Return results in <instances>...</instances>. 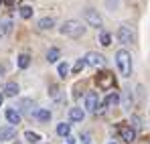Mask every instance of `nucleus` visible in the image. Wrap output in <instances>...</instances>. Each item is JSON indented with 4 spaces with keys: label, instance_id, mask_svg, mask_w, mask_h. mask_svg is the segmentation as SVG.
<instances>
[{
    "label": "nucleus",
    "instance_id": "23",
    "mask_svg": "<svg viewBox=\"0 0 150 144\" xmlns=\"http://www.w3.org/2000/svg\"><path fill=\"white\" fill-rule=\"evenodd\" d=\"M25 138L30 144H37L39 140H41V136H39V134H35V132H25Z\"/></svg>",
    "mask_w": 150,
    "mask_h": 144
},
{
    "label": "nucleus",
    "instance_id": "24",
    "mask_svg": "<svg viewBox=\"0 0 150 144\" xmlns=\"http://www.w3.org/2000/svg\"><path fill=\"white\" fill-rule=\"evenodd\" d=\"M21 16H23V18H30V16H33V8H30V6H23V8H21Z\"/></svg>",
    "mask_w": 150,
    "mask_h": 144
},
{
    "label": "nucleus",
    "instance_id": "13",
    "mask_svg": "<svg viewBox=\"0 0 150 144\" xmlns=\"http://www.w3.org/2000/svg\"><path fill=\"white\" fill-rule=\"evenodd\" d=\"M69 118L73 122H81L85 118V112H83L81 108H71V110H69Z\"/></svg>",
    "mask_w": 150,
    "mask_h": 144
},
{
    "label": "nucleus",
    "instance_id": "17",
    "mask_svg": "<svg viewBox=\"0 0 150 144\" xmlns=\"http://www.w3.org/2000/svg\"><path fill=\"white\" fill-rule=\"evenodd\" d=\"M53 24H55V21L49 18V16H45V18H41V21H39V28H41V31H49Z\"/></svg>",
    "mask_w": 150,
    "mask_h": 144
},
{
    "label": "nucleus",
    "instance_id": "5",
    "mask_svg": "<svg viewBox=\"0 0 150 144\" xmlns=\"http://www.w3.org/2000/svg\"><path fill=\"white\" fill-rule=\"evenodd\" d=\"M118 39H120V43H134V41H136V35H134V31H132L130 26L122 24V26L118 28Z\"/></svg>",
    "mask_w": 150,
    "mask_h": 144
},
{
    "label": "nucleus",
    "instance_id": "26",
    "mask_svg": "<svg viewBox=\"0 0 150 144\" xmlns=\"http://www.w3.org/2000/svg\"><path fill=\"white\" fill-rule=\"evenodd\" d=\"M85 65H87V63H85V59H79V61L73 65V73H79L83 67H85Z\"/></svg>",
    "mask_w": 150,
    "mask_h": 144
},
{
    "label": "nucleus",
    "instance_id": "7",
    "mask_svg": "<svg viewBox=\"0 0 150 144\" xmlns=\"http://www.w3.org/2000/svg\"><path fill=\"white\" fill-rule=\"evenodd\" d=\"M85 108H87L89 112H98L100 99H98V94H96V92H89V94L85 96Z\"/></svg>",
    "mask_w": 150,
    "mask_h": 144
},
{
    "label": "nucleus",
    "instance_id": "22",
    "mask_svg": "<svg viewBox=\"0 0 150 144\" xmlns=\"http://www.w3.org/2000/svg\"><path fill=\"white\" fill-rule=\"evenodd\" d=\"M100 43L103 45V47H110V45H112V35H110V33H101L100 35Z\"/></svg>",
    "mask_w": 150,
    "mask_h": 144
},
{
    "label": "nucleus",
    "instance_id": "30",
    "mask_svg": "<svg viewBox=\"0 0 150 144\" xmlns=\"http://www.w3.org/2000/svg\"><path fill=\"white\" fill-rule=\"evenodd\" d=\"M2 101H4V96H2V94H0V106H2Z\"/></svg>",
    "mask_w": 150,
    "mask_h": 144
},
{
    "label": "nucleus",
    "instance_id": "19",
    "mask_svg": "<svg viewBox=\"0 0 150 144\" xmlns=\"http://www.w3.org/2000/svg\"><path fill=\"white\" fill-rule=\"evenodd\" d=\"M59 55H61V51H59V49H49V53H47V61H49V63H55V61H57V59H59Z\"/></svg>",
    "mask_w": 150,
    "mask_h": 144
},
{
    "label": "nucleus",
    "instance_id": "28",
    "mask_svg": "<svg viewBox=\"0 0 150 144\" xmlns=\"http://www.w3.org/2000/svg\"><path fill=\"white\" fill-rule=\"evenodd\" d=\"M51 96H53V97H59V87H55V85H53V87H51Z\"/></svg>",
    "mask_w": 150,
    "mask_h": 144
},
{
    "label": "nucleus",
    "instance_id": "27",
    "mask_svg": "<svg viewBox=\"0 0 150 144\" xmlns=\"http://www.w3.org/2000/svg\"><path fill=\"white\" fill-rule=\"evenodd\" d=\"M105 4H108V8H110V10H116V6H118V0H108Z\"/></svg>",
    "mask_w": 150,
    "mask_h": 144
},
{
    "label": "nucleus",
    "instance_id": "2",
    "mask_svg": "<svg viewBox=\"0 0 150 144\" xmlns=\"http://www.w3.org/2000/svg\"><path fill=\"white\" fill-rule=\"evenodd\" d=\"M61 33H63L65 37L79 39V37H83L85 26H83L81 23H77V21H67V23H63V26H61Z\"/></svg>",
    "mask_w": 150,
    "mask_h": 144
},
{
    "label": "nucleus",
    "instance_id": "10",
    "mask_svg": "<svg viewBox=\"0 0 150 144\" xmlns=\"http://www.w3.org/2000/svg\"><path fill=\"white\" fill-rule=\"evenodd\" d=\"M14 136H16L14 126H4V128H0V140H12Z\"/></svg>",
    "mask_w": 150,
    "mask_h": 144
},
{
    "label": "nucleus",
    "instance_id": "12",
    "mask_svg": "<svg viewBox=\"0 0 150 144\" xmlns=\"http://www.w3.org/2000/svg\"><path fill=\"white\" fill-rule=\"evenodd\" d=\"M18 94V85L14 83V81H8L6 85H4V96H8V97H14Z\"/></svg>",
    "mask_w": 150,
    "mask_h": 144
},
{
    "label": "nucleus",
    "instance_id": "29",
    "mask_svg": "<svg viewBox=\"0 0 150 144\" xmlns=\"http://www.w3.org/2000/svg\"><path fill=\"white\" fill-rule=\"evenodd\" d=\"M132 122H134V128H140V118H136V116H134Z\"/></svg>",
    "mask_w": 150,
    "mask_h": 144
},
{
    "label": "nucleus",
    "instance_id": "4",
    "mask_svg": "<svg viewBox=\"0 0 150 144\" xmlns=\"http://www.w3.org/2000/svg\"><path fill=\"white\" fill-rule=\"evenodd\" d=\"M85 63L91 65V67H103L105 65V57L100 55V53H96V51H89L85 55Z\"/></svg>",
    "mask_w": 150,
    "mask_h": 144
},
{
    "label": "nucleus",
    "instance_id": "8",
    "mask_svg": "<svg viewBox=\"0 0 150 144\" xmlns=\"http://www.w3.org/2000/svg\"><path fill=\"white\" fill-rule=\"evenodd\" d=\"M120 136H122V140L124 142H134L136 140V130L134 128H130V126H120Z\"/></svg>",
    "mask_w": 150,
    "mask_h": 144
},
{
    "label": "nucleus",
    "instance_id": "31",
    "mask_svg": "<svg viewBox=\"0 0 150 144\" xmlns=\"http://www.w3.org/2000/svg\"><path fill=\"white\" fill-rule=\"evenodd\" d=\"M0 4H2V0H0Z\"/></svg>",
    "mask_w": 150,
    "mask_h": 144
},
{
    "label": "nucleus",
    "instance_id": "16",
    "mask_svg": "<svg viewBox=\"0 0 150 144\" xmlns=\"http://www.w3.org/2000/svg\"><path fill=\"white\" fill-rule=\"evenodd\" d=\"M10 24H12L10 18H0V37H4V35L10 31Z\"/></svg>",
    "mask_w": 150,
    "mask_h": 144
},
{
    "label": "nucleus",
    "instance_id": "14",
    "mask_svg": "<svg viewBox=\"0 0 150 144\" xmlns=\"http://www.w3.org/2000/svg\"><path fill=\"white\" fill-rule=\"evenodd\" d=\"M6 120L10 122V124H18L21 122V112L18 110H12V108L6 110Z\"/></svg>",
    "mask_w": 150,
    "mask_h": 144
},
{
    "label": "nucleus",
    "instance_id": "3",
    "mask_svg": "<svg viewBox=\"0 0 150 144\" xmlns=\"http://www.w3.org/2000/svg\"><path fill=\"white\" fill-rule=\"evenodd\" d=\"M96 81H98V85H100L101 89H110V87H114V75H112L110 71H101V73H98Z\"/></svg>",
    "mask_w": 150,
    "mask_h": 144
},
{
    "label": "nucleus",
    "instance_id": "15",
    "mask_svg": "<svg viewBox=\"0 0 150 144\" xmlns=\"http://www.w3.org/2000/svg\"><path fill=\"white\" fill-rule=\"evenodd\" d=\"M35 118H37L39 122H49L51 120V112L49 110H37V112H35Z\"/></svg>",
    "mask_w": 150,
    "mask_h": 144
},
{
    "label": "nucleus",
    "instance_id": "18",
    "mask_svg": "<svg viewBox=\"0 0 150 144\" xmlns=\"http://www.w3.org/2000/svg\"><path fill=\"white\" fill-rule=\"evenodd\" d=\"M69 132H71V126H69V124L63 122V124L57 126V134H59V136H69Z\"/></svg>",
    "mask_w": 150,
    "mask_h": 144
},
{
    "label": "nucleus",
    "instance_id": "20",
    "mask_svg": "<svg viewBox=\"0 0 150 144\" xmlns=\"http://www.w3.org/2000/svg\"><path fill=\"white\" fill-rule=\"evenodd\" d=\"M28 65H30V57H28L26 53H23V55L18 57V67H21V69H26Z\"/></svg>",
    "mask_w": 150,
    "mask_h": 144
},
{
    "label": "nucleus",
    "instance_id": "11",
    "mask_svg": "<svg viewBox=\"0 0 150 144\" xmlns=\"http://www.w3.org/2000/svg\"><path fill=\"white\" fill-rule=\"evenodd\" d=\"M116 104H120V96H118V94H110V96L105 97V101H103V104H100V108H98V110L108 108V106H116Z\"/></svg>",
    "mask_w": 150,
    "mask_h": 144
},
{
    "label": "nucleus",
    "instance_id": "25",
    "mask_svg": "<svg viewBox=\"0 0 150 144\" xmlns=\"http://www.w3.org/2000/svg\"><path fill=\"white\" fill-rule=\"evenodd\" d=\"M67 73H69V65L67 63H59V75L61 77H67Z\"/></svg>",
    "mask_w": 150,
    "mask_h": 144
},
{
    "label": "nucleus",
    "instance_id": "32",
    "mask_svg": "<svg viewBox=\"0 0 150 144\" xmlns=\"http://www.w3.org/2000/svg\"><path fill=\"white\" fill-rule=\"evenodd\" d=\"M112 144H114V142H112Z\"/></svg>",
    "mask_w": 150,
    "mask_h": 144
},
{
    "label": "nucleus",
    "instance_id": "21",
    "mask_svg": "<svg viewBox=\"0 0 150 144\" xmlns=\"http://www.w3.org/2000/svg\"><path fill=\"white\" fill-rule=\"evenodd\" d=\"M122 108H124V110H130V108H132V94H130L128 89L124 92V101H122Z\"/></svg>",
    "mask_w": 150,
    "mask_h": 144
},
{
    "label": "nucleus",
    "instance_id": "9",
    "mask_svg": "<svg viewBox=\"0 0 150 144\" xmlns=\"http://www.w3.org/2000/svg\"><path fill=\"white\" fill-rule=\"evenodd\" d=\"M33 108H35L33 99H23V101L18 104V112H21V114H33V116H35L37 110H33Z\"/></svg>",
    "mask_w": 150,
    "mask_h": 144
},
{
    "label": "nucleus",
    "instance_id": "1",
    "mask_svg": "<svg viewBox=\"0 0 150 144\" xmlns=\"http://www.w3.org/2000/svg\"><path fill=\"white\" fill-rule=\"evenodd\" d=\"M116 63H118V69L124 77H128L132 73V59H130V53L126 49H120L116 53Z\"/></svg>",
    "mask_w": 150,
    "mask_h": 144
},
{
    "label": "nucleus",
    "instance_id": "6",
    "mask_svg": "<svg viewBox=\"0 0 150 144\" xmlns=\"http://www.w3.org/2000/svg\"><path fill=\"white\" fill-rule=\"evenodd\" d=\"M83 16H85V21L89 23V26H96V28L101 26V16L93 10V8H87V10L83 12Z\"/></svg>",
    "mask_w": 150,
    "mask_h": 144
}]
</instances>
